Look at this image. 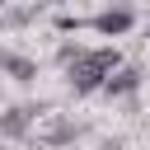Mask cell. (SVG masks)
<instances>
[{"label": "cell", "instance_id": "6da1fadb", "mask_svg": "<svg viewBox=\"0 0 150 150\" xmlns=\"http://www.w3.org/2000/svg\"><path fill=\"white\" fill-rule=\"evenodd\" d=\"M117 66H122V52H117V47H84V52L66 66V80H70L75 94H98L103 80H108Z\"/></svg>", "mask_w": 150, "mask_h": 150}, {"label": "cell", "instance_id": "7a4b0ae2", "mask_svg": "<svg viewBox=\"0 0 150 150\" xmlns=\"http://www.w3.org/2000/svg\"><path fill=\"white\" fill-rule=\"evenodd\" d=\"M33 136H38V145H47V150H61V145H70V141L80 136V127H75V122H66L61 112H38V122H33Z\"/></svg>", "mask_w": 150, "mask_h": 150}, {"label": "cell", "instance_id": "3957f363", "mask_svg": "<svg viewBox=\"0 0 150 150\" xmlns=\"http://www.w3.org/2000/svg\"><path fill=\"white\" fill-rule=\"evenodd\" d=\"M131 23H136V9H127V5H117V9H98V14L84 19V28H94V33H103V38H122Z\"/></svg>", "mask_w": 150, "mask_h": 150}, {"label": "cell", "instance_id": "277c9868", "mask_svg": "<svg viewBox=\"0 0 150 150\" xmlns=\"http://www.w3.org/2000/svg\"><path fill=\"white\" fill-rule=\"evenodd\" d=\"M136 89H141V70H136V66H117V70L103 80L98 94H108V98H131Z\"/></svg>", "mask_w": 150, "mask_h": 150}, {"label": "cell", "instance_id": "5b68a950", "mask_svg": "<svg viewBox=\"0 0 150 150\" xmlns=\"http://www.w3.org/2000/svg\"><path fill=\"white\" fill-rule=\"evenodd\" d=\"M33 122H38V108H28V103H19V108H5L0 112V136H28L33 131Z\"/></svg>", "mask_w": 150, "mask_h": 150}, {"label": "cell", "instance_id": "8992f818", "mask_svg": "<svg viewBox=\"0 0 150 150\" xmlns=\"http://www.w3.org/2000/svg\"><path fill=\"white\" fill-rule=\"evenodd\" d=\"M0 70H5L9 80H19V84L38 80V61H33V56H23V52H0Z\"/></svg>", "mask_w": 150, "mask_h": 150}, {"label": "cell", "instance_id": "52a82bcc", "mask_svg": "<svg viewBox=\"0 0 150 150\" xmlns=\"http://www.w3.org/2000/svg\"><path fill=\"white\" fill-rule=\"evenodd\" d=\"M145 38H150V28H145Z\"/></svg>", "mask_w": 150, "mask_h": 150}]
</instances>
